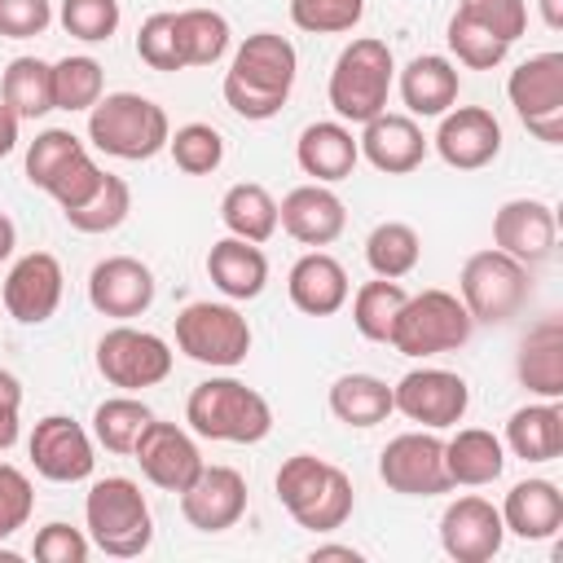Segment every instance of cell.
Listing matches in <instances>:
<instances>
[{"label": "cell", "mask_w": 563, "mask_h": 563, "mask_svg": "<svg viewBox=\"0 0 563 563\" xmlns=\"http://www.w3.org/2000/svg\"><path fill=\"white\" fill-rule=\"evenodd\" d=\"M295 75H299L295 44L286 35H277V31H255V35H246L238 44L220 92H224V106L238 119L264 123V119L282 114V106L290 101Z\"/></svg>", "instance_id": "cell-1"}, {"label": "cell", "mask_w": 563, "mask_h": 563, "mask_svg": "<svg viewBox=\"0 0 563 563\" xmlns=\"http://www.w3.org/2000/svg\"><path fill=\"white\" fill-rule=\"evenodd\" d=\"M273 488H277V501L286 506V515L308 532L343 528L356 506V488H352L347 471L317 453H290L277 466Z\"/></svg>", "instance_id": "cell-2"}, {"label": "cell", "mask_w": 563, "mask_h": 563, "mask_svg": "<svg viewBox=\"0 0 563 563\" xmlns=\"http://www.w3.org/2000/svg\"><path fill=\"white\" fill-rule=\"evenodd\" d=\"M194 435L216 444H260L273 431V405L242 378H202L185 400Z\"/></svg>", "instance_id": "cell-3"}, {"label": "cell", "mask_w": 563, "mask_h": 563, "mask_svg": "<svg viewBox=\"0 0 563 563\" xmlns=\"http://www.w3.org/2000/svg\"><path fill=\"white\" fill-rule=\"evenodd\" d=\"M84 532L110 559H141L154 541V515L136 479L106 475L84 497Z\"/></svg>", "instance_id": "cell-4"}, {"label": "cell", "mask_w": 563, "mask_h": 563, "mask_svg": "<svg viewBox=\"0 0 563 563\" xmlns=\"http://www.w3.org/2000/svg\"><path fill=\"white\" fill-rule=\"evenodd\" d=\"M396 84V57L387 48V40L378 35H356L352 44H343V53L330 66V84L325 97L334 106V114L343 123H369L374 114L387 110Z\"/></svg>", "instance_id": "cell-5"}, {"label": "cell", "mask_w": 563, "mask_h": 563, "mask_svg": "<svg viewBox=\"0 0 563 563\" xmlns=\"http://www.w3.org/2000/svg\"><path fill=\"white\" fill-rule=\"evenodd\" d=\"M167 136H172L167 110L141 92H106L88 110V141L110 158L145 163L167 150Z\"/></svg>", "instance_id": "cell-6"}, {"label": "cell", "mask_w": 563, "mask_h": 563, "mask_svg": "<svg viewBox=\"0 0 563 563\" xmlns=\"http://www.w3.org/2000/svg\"><path fill=\"white\" fill-rule=\"evenodd\" d=\"M528 295H532L528 264H519L515 255H506L497 246H484L462 264L457 299L471 312V321H479V325H506L510 317H519Z\"/></svg>", "instance_id": "cell-7"}, {"label": "cell", "mask_w": 563, "mask_h": 563, "mask_svg": "<svg viewBox=\"0 0 563 563\" xmlns=\"http://www.w3.org/2000/svg\"><path fill=\"white\" fill-rule=\"evenodd\" d=\"M475 321L471 312L462 308V299L453 290H422V295H409L396 325H391V347L400 356H413V361H427V356H444V352H457L466 339H471Z\"/></svg>", "instance_id": "cell-8"}, {"label": "cell", "mask_w": 563, "mask_h": 563, "mask_svg": "<svg viewBox=\"0 0 563 563\" xmlns=\"http://www.w3.org/2000/svg\"><path fill=\"white\" fill-rule=\"evenodd\" d=\"M176 347L211 369H233L251 352V321L233 303L194 299L176 312Z\"/></svg>", "instance_id": "cell-9"}, {"label": "cell", "mask_w": 563, "mask_h": 563, "mask_svg": "<svg viewBox=\"0 0 563 563\" xmlns=\"http://www.w3.org/2000/svg\"><path fill=\"white\" fill-rule=\"evenodd\" d=\"M506 97L541 145H563V53L550 48L519 62L506 79Z\"/></svg>", "instance_id": "cell-10"}, {"label": "cell", "mask_w": 563, "mask_h": 563, "mask_svg": "<svg viewBox=\"0 0 563 563\" xmlns=\"http://www.w3.org/2000/svg\"><path fill=\"white\" fill-rule=\"evenodd\" d=\"M97 374L110 387L123 391H141V387H158L172 374V343L154 330H136V325H114L97 339Z\"/></svg>", "instance_id": "cell-11"}, {"label": "cell", "mask_w": 563, "mask_h": 563, "mask_svg": "<svg viewBox=\"0 0 563 563\" xmlns=\"http://www.w3.org/2000/svg\"><path fill=\"white\" fill-rule=\"evenodd\" d=\"M378 479L400 497H440V493H449L453 484H449V471H444V440L427 427L400 431L378 453Z\"/></svg>", "instance_id": "cell-12"}, {"label": "cell", "mask_w": 563, "mask_h": 563, "mask_svg": "<svg viewBox=\"0 0 563 563\" xmlns=\"http://www.w3.org/2000/svg\"><path fill=\"white\" fill-rule=\"evenodd\" d=\"M391 409L405 413L409 422L427 427V431H444V427H457L471 409V387L462 374L453 369H435V365H422V369H409L396 387H391Z\"/></svg>", "instance_id": "cell-13"}, {"label": "cell", "mask_w": 563, "mask_h": 563, "mask_svg": "<svg viewBox=\"0 0 563 563\" xmlns=\"http://www.w3.org/2000/svg\"><path fill=\"white\" fill-rule=\"evenodd\" d=\"M31 466L35 475H44L48 484H79L92 475L97 457H92V435L70 418V413H48L35 422L31 440Z\"/></svg>", "instance_id": "cell-14"}, {"label": "cell", "mask_w": 563, "mask_h": 563, "mask_svg": "<svg viewBox=\"0 0 563 563\" xmlns=\"http://www.w3.org/2000/svg\"><path fill=\"white\" fill-rule=\"evenodd\" d=\"M431 145L453 172H479L501 154V123L484 106H453L440 114Z\"/></svg>", "instance_id": "cell-15"}, {"label": "cell", "mask_w": 563, "mask_h": 563, "mask_svg": "<svg viewBox=\"0 0 563 563\" xmlns=\"http://www.w3.org/2000/svg\"><path fill=\"white\" fill-rule=\"evenodd\" d=\"M154 295H158V282H154L150 264H141L136 255H106L88 273V303L101 317L132 321V317L150 312Z\"/></svg>", "instance_id": "cell-16"}, {"label": "cell", "mask_w": 563, "mask_h": 563, "mask_svg": "<svg viewBox=\"0 0 563 563\" xmlns=\"http://www.w3.org/2000/svg\"><path fill=\"white\" fill-rule=\"evenodd\" d=\"M132 457H136L141 475H145L154 488H163V493H185V488L194 484V475L202 471L198 440H194L185 427H176V422H158V418L141 431Z\"/></svg>", "instance_id": "cell-17"}, {"label": "cell", "mask_w": 563, "mask_h": 563, "mask_svg": "<svg viewBox=\"0 0 563 563\" xmlns=\"http://www.w3.org/2000/svg\"><path fill=\"white\" fill-rule=\"evenodd\" d=\"M62 290H66L62 260L48 255V251H31V255H22V260L9 268L0 299H4V312H9L13 321H22V325H44V321L57 312Z\"/></svg>", "instance_id": "cell-18"}, {"label": "cell", "mask_w": 563, "mask_h": 563, "mask_svg": "<svg viewBox=\"0 0 563 563\" xmlns=\"http://www.w3.org/2000/svg\"><path fill=\"white\" fill-rule=\"evenodd\" d=\"M506 541V523H501V510L488 501V497H457L444 506L440 515V545L449 559L457 563H488Z\"/></svg>", "instance_id": "cell-19"}, {"label": "cell", "mask_w": 563, "mask_h": 563, "mask_svg": "<svg viewBox=\"0 0 563 563\" xmlns=\"http://www.w3.org/2000/svg\"><path fill=\"white\" fill-rule=\"evenodd\" d=\"M493 242L497 251L515 255L519 264H541L554 255V242H559V220H554V207L541 202V198H510L493 211Z\"/></svg>", "instance_id": "cell-20"}, {"label": "cell", "mask_w": 563, "mask_h": 563, "mask_svg": "<svg viewBox=\"0 0 563 563\" xmlns=\"http://www.w3.org/2000/svg\"><path fill=\"white\" fill-rule=\"evenodd\" d=\"M180 515L198 532H224L246 515V479L233 466H207L180 493Z\"/></svg>", "instance_id": "cell-21"}, {"label": "cell", "mask_w": 563, "mask_h": 563, "mask_svg": "<svg viewBox=\"0 0 563 563\" xmlns=\"http://www.w3.org/2000/svg\"><path fill=\"white\" fill-rule=\"evenodd\" d=\"M277 224L299 242V246H330L343 229H347V207L330 185H295L282 202H277Z\"/></svg>", "instance_id": "cell-22"}, {"label": "cell", "mask_w": 563, "mask_h": 563, "mask_svg": "<svg viewBox=\"0 0 563 563\" xmlns=\"http://www.w3.org/2000/svg\"><path fill=\"white\" fill-rule=\"evenodd\" d=\"M356 145H361V158H365L374 172L409 176L413 167H422L431 141L422 136V128H418L413 114H391V110H383V114H374L369 123H361Z\"/></svg>", "instance_id": "cell-23"}, {"label": "cell", "mask_w": 563, "mask_h": 563, "mask_svg": "<svg viewBox=\"0 0 563 563\" xmlns=\"http://www.w3.org/2000/svg\"><path fill=\"white\" fill-rule=\"evenodd\" d=\"M295 163L317 185H339V180H347L356 172L361 145H356V136H352V128L343 119H317V123H308L299 132Z\"/></svg>", "instance_id": "cell-24"}, {"label": "cell", "mask_w": 563, "mask_h": 563, "mask_svg": "<svg viewBox=\"0 0 563 563\" xmlns=\"http://www.w3.org/2000/svg\"><path fill=\"white\" fill-rule=\"evenodd\" d=\"M286 295L290 303L303 312V317H334L347 295H352V282H347V268L330 255V251H308L290 264V277H286Z\"/></svg>", "instance_id": "cell-25"}, {"label": "cell", "mask_w": 563, "mask_h": 563, "mask_svg": "<svg viewBox=\"0 0 563 563\" xmlns=\"http://www.w3.org/2000/svg\"><path fill=\"white\" fill-rule=\"evenodd\" d=\"M396 88H400V101H405V110H409L413 119H440L444 110L457 106L462 75H457V66H453L444 53H418V57L400 70Z\"/></svg>", "instance_id": "cell-26"}, {"label": "cell", "mask_w": 563, "mask_h": 563, "mask_svg": "<svg viewBox=\"0 0 563 563\" xmlns=\"http://www.w3.org/2000/svg\"><path fill=\"white\" fill-rule=\"evenodd\" d=\"M515 378L541 400H563V321L559 317H541L519 339Z\"/></svg>", "instance_id": "cell-27"}, {"label": "cell", "mask_w": 563, "mask_h": 563, "mask_svg": "<svg viewBox=\"0 0 563 563\" xmlns=\"http://www.w3.org/2000/svg\"><path fill=\"white\" fill-rule=\"evenodd\" d=\"M497 510L506 532H515L519 541H550L563 528V493L554 479H541V475L519 479Z\"/></svg>", "instance_id": "cell-28"}, {"label": "cell", "mask_w": 563, "mask_h": 563, "mask_svg": "<svg viewBox=\"0 0 563 563\" xmlns=\"http://www.w3.org/2000/svg\"><path fill=\"white\" fill-rule=\"evenodd\" d=\"M207 277L233 303L260 299L264 286H268V255L255 242H242V238L229 233V238L211 242V251H207Z\"/></svg>", "instance_id": "cell-29"}, {"label": "cell", "mask_w": 563, "mask_h": 563, "mask_svg": "<svg viewBox=\"0 0 563 563\" xmlns=\"http://www.w3.org/2000/svg\"><path fill=\"white\" fill-rule=\"evenodd\" d=\"M444 471L449 484L457 488H484L493 479H501L506 471V444L501 435L484 431V427H462L453 440H444Z\"/></svg>", "instance_id": "cell-30"}, {"label": "cell", "mask_w": 563, "mask_h": 563, "mask_svg": "<svg viewBox=\"0 0 563 563\" xmlns=\"http://www.w3.org/2000/svg\"><path fill=\"white\" fill-rule=\"evenodd\" d=\"M519 462H554L563 453V405L559 400H537L523 405L506 418V440H501Z\"/></svg>", "instance_id": "cell-31"}, {"label": "cell", "mask_w": 563, "mask_h": 563, "mask_svg": "<svg viewBox=\"0 0 563 563\" xmlns=\"http://www.w3.org/2000/svg\"><path fill=\"white\" fill-rule=\"evenodd\" d=\"M220 224H224L233 238L264 246V242L277 233V198H273L264 185H255V180H238V185H229L224 198H220Z\"/></svg>", "instance_id": "cell-32"}, {"label": "cell", "mask_w": 563, "mask_h": 563, "mask_svg": "<svg viewBox=\"0 0 563 563\" xmlns=\"http://www.w3.org/2000/svg\"><path fill=\"white\" fill-rule=\"evenodd\" d=\"M330 413L343 422V427H378L387 422L391 409V387L378 378V374H343L330 383Z\"/></svg>", "instance_id": "cell-33"}, {"label": "cell", "mask_w": 563, "mask_h": 563, "mask_svg": "<svg viewBox=\"0 0 563 563\" xmlns=\"http://www.w3.org/2000/svg\"><path fill=\"white\" fill-rule=\"evenodd\" d=\"M154 422V409L145 400H136L132 391L128 396H110L92 409V440L106 449V453H119V457H132L141 431Z\"/></svg>", "instance_id": "cell-34"}, {"label": "cell", "mask_w": 563, "mask_h": 563, "mask_svg": "<svg viewBox=\"0 0 563 563\" xmlns=\"http://www.w3.org/2000/svg\"><path fill=\"white\" fill-rule=\"evenodd\" d=\"M418 260H422V238H418L413 224L383 220V224L369 229V238H365V264L374 268V277L400 282V277H409L418 268Z\"/></svg>", "instance_id": "cell-35"}, {"label": "cell", "mask_w": 563, "mask_h": 563, "mask_svg": "<svg viewBox=\"0 0 563 563\" xmlns=\"http://www.w3.org/2000/svg\"><path fill=\"white\" fill-rule=\"evenodd\" d=\"M176 18V44H180V62L185 66H216L229 53V18L216 9H180Z\"/></svg>", "instance_id": "cell-36"}, {"label": "cell", "mask_w": 563, "mask_h": 563, "mask_svg": "<svg viewBox=\"0 0 563 563\" xmlns=\"http://www.w3.org/2000/svg\"><path fill=\"white\" fill-rule=\"evenodd\" d=\"M0 101L18 119H40L53 110V66L40 57H13L0 79Z\"/></svg>", "instance_id": "cell-37"}, {"label": "cell", "mask_w": 563, "mask_h": 563, "mask_svg": "<svg viewBox=\"0 0 563 563\" xmlns=\"http://www.w3.org/2000/svg\"><path fill=\"white\" fill-rule=\"evenodd\" d=\"M405 299H409V290L400 282H391V277L365 282L352 295V325H356V334L369 339V343H387L391 339V325H396V317L405 308Z\"/></svg>", "instance_id": "cell-38"}, {"label": "cell", "mask_w": 563, "mask_h": 563, "mask_svg": "<svg viewBox=\"0 0 563 563\" xmlns=\"http://www.w3.org/2000/svg\"><path fill=\"white\" fill-rule=\"evenodd\" d=\"M106 97V70L88 53H70L53 62V110H92Z\"/></svg>", "instance_id": "cell-39"}, {"label": "cell", "mask_w": 563, "mask_h": 563, "mask_svg": "<svg viewBox=\"0 0 563 563\" xmlns=\"http://www.w3.org/2000/svg\"><path fill=\"white\" fill-rule=\"evenodd\" d=\"M128 211H132V189H128V180L106 172V180L97 185V194H92L88 202H79L75 211H62V216H66V224H70L75 233H114V229L128 220Z\"/></svg>", "instance_id": "cell-40"}, {"label": "cell", "mask_w": 563, "mask_h": 563, "mask_svg": "<svg viewBox=\"0 0 563 563\" xmlns=\"http://www.w3.org/2000/svg\"><path fill=\"white\" fill-rule=\"evenodd\" d=\"M167 154L185 176H211L224 163V136L211 123H180L167 136Z\"/></svg>", "instance_id": "cell-41"}, {"label": "cell", "mask_w": 563, "mask_h": 563, "mask_svg": "<svg viewBox=\"0 0 563 563\" xmlns=\"http://www.w3.org/2000/svg\"><path fill=\"white\" fill-rule=\"evenodd\" d=\"M444 40H449V53H453L466 70H493V66H501V62H506V53H510V44H506V40H497L488 26H479V22L462 18V13H453V18H449Z\"/></svg>", "instance_id": "cell-42"}, {"label": "cell", "mask_w": 563, "mask_h": 563, "mask_svg": "<svg viewBox=\"0 0 563 563\" xmlns=\"http://www.w3.org/2000/svg\"><path fill=\"white\" fill-rule=\"evenodd\" d=\"M84 154V141L70 132V128H44V132H35V141L26 145V180L35 185V189H48L53 185V176L70 163V158H79Z\"/></svg>", "instance_id": "cell-43"}, {"label": "cell", "mask_w": 563, "mask_h": 563, "mask_svg": "<svg viewBox=\"0 0 563 563\" xmlns=\"http://www.w3.org/2000/svg\"><path fill=\"white\" fill-rule=\"evenodd\" d=\"M119 0H62L57 22L79 44H106L119 31Z\"/></svg>", "instance_id": "cell-44"}, {"label": "cell", "mask_w": 563, "mask_h": 563, "mask_svg": "<svg viewBox=\"0 0 563 563\" xmlns=\"http://www.w3.org/2000/svg\"><path fill=\"white\" fill-rule=\"evenodd\" d=\"M365 18V0H290V22L308 35H343Z\"/></svg>", "instance_id": "cell-45"}, {"label": "cell", "mask_w": 563, "mask_h": 563, "mask_svg": "<svg viewBox=\"0 0 563 563\" xmlns=\"http://www.w3.org/2000/svg\"><path fill=\"white\" fill-rule=\"evenodd\" d=\"M136 57L150 70H185L180 44H176V18L172 13H150L136 31Z\"/></svg>", "instance_id": "cell-46"}, {"label": "cell", "mask_w": 563, "mask_h": 563, "mask_svg": "<svg viewBox=\"0 0 563 563\" xmlns=\"http://www.w3.org/2000/svg\"><path fill=\"white\" fill-rule=\"evenodd\" d=\"M453 13H462V18L479 22V26H488V31H493L497 40H506V44H515V40L528 31V0H457Z\"/></svg>", "instance_id": "cell-47"}, {"label": "cell", "mask_w": 563, "mask_h": 563, "mask_svg": "<svg viewBox=\"0 0 563 563\" xmlns=\"http://www.w3.org/2000/svg\"><path fill=\"white\" fill-rule=\"evenodd\" d=\"M101 180H106V167H97V158L84 150L79 158H70V163L53 176V185H48L44 194H48L62 211H75L79 202H88V198L97 194V185H101Z\"/></svg>", "instance_id": "cell-48"}, {"label": "cell", "mask_w": 563, "mask_h": 563, "mask_svg": "<svg viewBox=\"0 0 563 563\" xmlns=\"http://www.w3.org/2000/svg\"><path fill=\"white\" fill-rule=\"evenodd\" d=\"M31 554H35L40 563H88L92 541H88L84 528H70V523L53 519V523H44V528L35 532Z\"/></svg>", "instance_id": "cell-49"}, {"label": "cell", "mask_w": 563, "mask_h": 563, "mask_svg": "<svg viewBox=\"0 0 563 563\" xmlns=\"http://www.w3.org/2000/svg\"><path fill=\"white\" fill-rule=\"evenodd\" d=\"M35 510V488L26 479V471L0 462V541H9L18 528H26Z\"/></svg>", "instance_id": "cell-50"}, {"label": "cell", "mask_w": 563, "mask_h": 563, "mask_svg": "<svg viewBox=\"0 0 563 563\" xmlns=\"http://www.w3.org/2000/svg\"><path fill=\"white\" fill-rule=\"evenodd\" d=\"M53 26V0H0V35L31 40Z\"/></svg>", "instance_id": "cell-51"}, {"label": "cell", "mask_w": 563, "mask_h": 563, "mask_svg": "<svg viewBox=\"0 0 563 563\" xmlns=\"http://www.w3.org/2000/svg\"><path fill=\"white\" fill-rule=\"evenodd\" d=\"M18 409H22V383L0 369V453L18 444Z\"/></svg>", "instance_id": "cell-52"}, {"label": "cell", "mask_w": 563, "mask_h": 563, "mask_svg": "<svg viewBox=\"0 0 563 563\" xmlns=\"http://www.w3.org/2000/svg\"><path fill=\"white\" fill-rule=\"evenodd\" d=\"M18 128H22V119L0 101V158L18 150Z\"/></svg>", "instance_id": "cell-53"}, {"label": "cell", "mask_w": 563, "mask_h": 563, "mask_svg": "<svg viewBox=\"0 0 563 563\" xmlns=\"http://www.w3.org/2000/svg\"><path fill=\"white\" fill-rule=\"evenodd\" d=\"M13 246H18V229H13V220L0 211V264L13 255Z\"/></svg>", "instance_id": "cell-54"}, {"label": "cell", "mask_w": 563, "mask_h": 563, "mask_svg": "<svg viewBox=\"0 0 563 563\" xmlns=\"http://www.w3.org/2000/svg\"><path fill=\"white\" fill-rule=\"evenodd\" d=\"M317 559H361V550H352V545H312V563Z\"/></svg>", "instance_id": "cell-55"}, {"label": "cell", "mask_w": 563, "mask_h": 563, "mask_svg": "<svg viewBox=\"0 0 563 563\" xmlns=\"http://www.w3.org/2000/svg\"><path fill=\"white\" fill-rule=\"evenodd\" d=\"M541 22L550 31H563V0H541Z\"/></svg>", "instance_id": "cell-56"}]
</instances>
